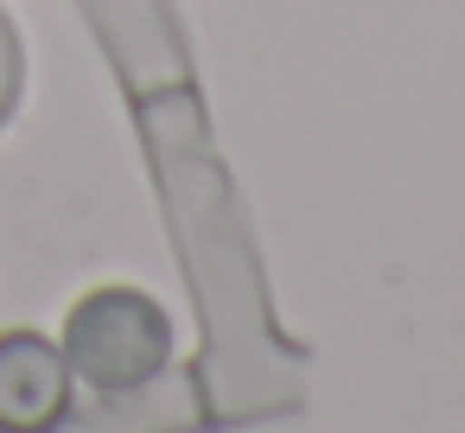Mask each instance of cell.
<instances>
[{
	"instance_id": "cell-1",
	"label": "cell",
	"mask_w": 465,
	"mask_h": 433,
	"mask_svg": "<svg viewBox=\"0 0 465 433\" xmlns=\"http://www.w3.org/2000/svg\"><path fill=\"white\" fill-rule=\"evenodd\" d=\"M64 357H71V376H90L103 395L153 382L173 357V331H166L160 300H147L134 287L84 293L64 319Z\"/></svg>"
},
{
	"instance_id": "cell-2",
	"label": "cell",
	"mask_w": 465,
	"mask_h": 433,
	"mask_svg": "<svg viewBox=\"0 0 465 433\" xmlns=\"http://www.w3.org/2000/svg\"><path fill=\"white\" fill-rule=\"evenodd\" d=\"M71 414V357L39 331L0 338V433H58Z\"/></svg>"
}]
</instances>
